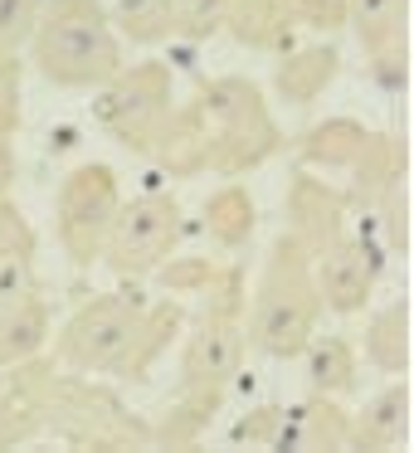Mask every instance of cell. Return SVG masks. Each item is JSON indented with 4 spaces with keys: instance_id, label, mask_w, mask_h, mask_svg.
<instances>
[{
    "instance_id": "1",
    "label": "cell",
    "mask_w": 414,
    "mask_h": 453,
    "mask_svg": "<svg viewBox=\"0 0 414 453\" xmlns=\"http://www.w3.org/2000/svg\"><path fill=\"white\" fill-rule=\"evenodd\" d=\"M40 59L59 83H93V79H103V73H112L118 50H112V40H108L98 15H93L83 0H69V5L50 20V30H44Z\"/></svg>"
},
{
    "instance_id": "2",
    "label": "cell",
    "mask_w": 414,
    "mask_h": 453,
    "mask_svg": "<svg viewBox=\"0 0 414 453\" xmlns=\"http://www.w3.org/2000/svg\"><path fill=\"white\" fill-rule=\"evenodd\" d=\"M137 332H142V317L122 303H98L88 307L79 326L69 336V356L79 365H98V371H112V365L127 361V351L137 346Z\"/></svg>"
},
{
    "instance_id": "3",
    "label": "cell",
    "mask_w": 414,
    "mask_h": 453,
    "mask_svg": "<svg viewBox=\"0 0 414 453\" xmlns=\"http://www.w3.org/2000/svg\"><path fill=\"white\" fill-rule=\"evenodd\" d=\"M166 239H171V205L147 200V205L127 210L118 239H112V254H118L122 264H147V258H157L161 249H166Z\"/></svg>"
},
{
    "instance_id": "4",
    "label": "cell",
    "mask_w": 414,
    "mask_h": 453,
    "mask_svg": "<svg viewBox=\"0 0 414 453\" xmlns=\"http://www.w3.org/2000/svg\"><path fill=\"white\" fill-rule=\"evenodd\" d=\"M112 210V180L98 171H83L64 196V225H69V244L83 249V239H98Z\"/></svg>"
},
{
    "instance_id": "5",
    "label": "cell",
    "mask_w": 414,
    "mask_h": 453,
    "mask_svg": "<svg viewBox=\"0 0 414 453\" xmlns=\"http://www.w3.org/2000/svg\"><path fill=\"white\" fill-rule=\"evenodd\" d=\"M307 322H312V303H307V293H288L283 283H273V293H268L264 312H258V336H264L268 351L288 356L297 342H303Z\"/></svg>"
},
{
    "instance_id": "6",
    "label": "cell",
    "mask_w": 414,
    "mask_h": 453,
    "mask_svg": "<svg viewBox=\"0 0 414 453\" xmlns=\"http://www.w3.org/2000/svg\"><path fill=\"white\" fill-rule=\"evenodd\" d=\"M365 443H385V449H395V443H404V385H390L385 390L380 404H371V414H365Z\"/></svg>"
},
{
    "instance_id": "7",
    "label": "cell",
    "mask_w": 414,
    "mask_h": 453,
    "mask_svg": "<svg viewBox=\"0 0 414 453\" xmlns=\"http://www.w3.org/2000/svg\"><path fill=\"white\" fill-rule=\"evenodd\" d=\"M34 0H0V40H15V35L30 25Z\"/></svg>"
}]
</instances>
